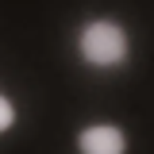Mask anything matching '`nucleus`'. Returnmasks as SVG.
<instances>
[{"instance_id": "1", "label": "nucleus", "mask_w": 154, "mask_h": 154, "mask_svg": "<svg viewBox=\"0 0 154 154\" xmlns=\"http://www.w3.org/2000/svg\"><path fill=\"white\" fill-rule=\"evenodd\" d=\"M81 54L89 58L93 66H116L127 54V35L119 23H108V19H96L85 27L81 35Z\"/></svg>"}, {"instance_id": "3", "label": "nucleus", "mask_w": 154, "mask_h": 154, "mask_svg": "<svg viewBox=\"0 0 154 154\" xmlns=\"http://www.w3.org/2000/svg\"><path fill=\"white\" fill-rule=\"evenodd\" d=\"M12 123H16V108H12L8 96H0V131H8Z\"/></svg>"}, {"instance_id": "2", "label": "nucleus", "mask_w": 154, "mask_h": 154, "mask_svg": "<svg viewBox=\"0 0 154 154\" xmlns=\"http://www.w3.org/2000/svg\"><path fill=\"white\" fill-rule=\"evenodd\" d=\"M77 146H81V154H123L127 139H123V131H119V127H108V123H100V127H89V131H81Z\"/></svg>"}]
</instances>
